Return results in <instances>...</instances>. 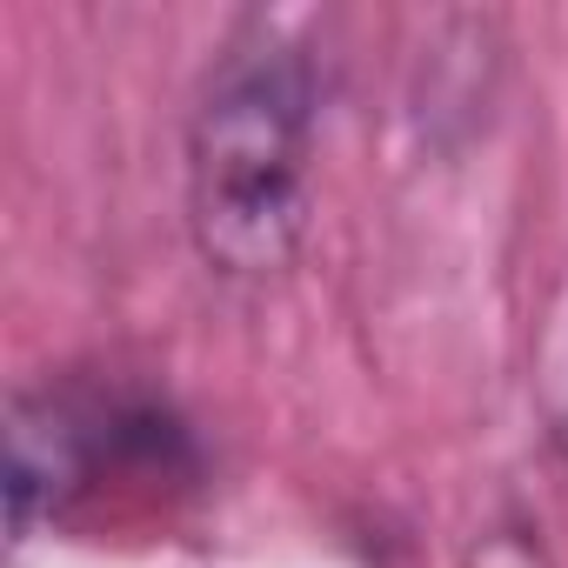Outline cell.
<instances>
[{"label":"cell","instance_id":"obj_1","mask_svg":"<svg viewBox=\"0 0 568 568\" xmlns=\"http://www.w3.org/2000/svg\"><path fill=\"white\" fill-rule=\"evenodd\" d=\"M322 68L302 28L247 14L214 48L187 108V234L207 274L261 288L308 241Z\"/></svg>","mask_w":568,"mask_h":568},{"label":"cell","instance_id":"obj_2","mask_svg":"<svg viewBox=\"0 0 568 568\" xmlns=\"http://www.w3.org/2000/svg\"><path fill=\"white\" fill-rule=\"evenodd\" d=\"M201 481V448L187 422L134 382H54L21 388L8 408V528L34 541L74 521L108 488L161 501Z\"/></svg>","mask_w":568,"mask_h":568},{"label":"cell","instance_id":"obj_3","mask_svg":"<svg viewBox=\"0 0 568 568\" xmlns=\"http://www.w3.org/2000/svg\"><path fill=\"white\" fill-rule=\"evenodd\" d=\"M561 455H568V408H561Z\"/></svg>","mask_w":568,"mask_h":568}]
</instances>
